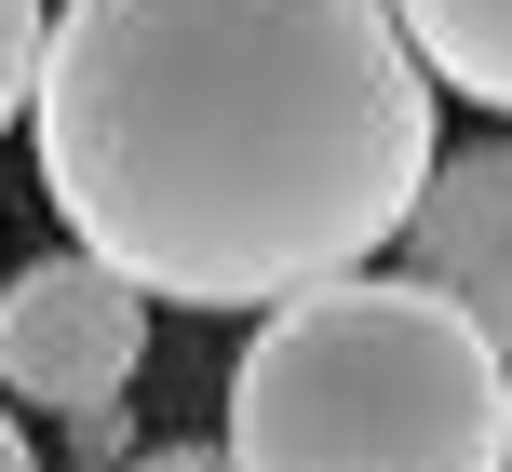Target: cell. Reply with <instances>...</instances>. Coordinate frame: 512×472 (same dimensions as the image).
I'll list each match as a JSON object with an SVG mask.
<instances>
[{
	"label": "cell",
	"instance_id": "obj_1",
	"mask_svg": "<svg viewBox=\"0 0 512 472\" xmlns=\"http://www.w3.org/2000/svg\"><path fill=\"white\" fill-rule=\"evenodd\" d=\"M27 135L149 311H283L405 243L432 68L391 0H54Z\"/></svg>",
	"mask_w": 512,
	"mask_h": 472
},
{
	"label": "cell",
	"instance_id": "obj_2",
	"mask_svg": "<svg viewBox=\"0 0 512 472\" xmlns=\"http://www.w3.org/2000/svg\"><path fill=\"white\" fill-rule=\"evenodd\" d=\"M243 472H499L512 459V365L405 270H351L256 311L230 365Z\"/></svg>",
	"mask_w": 512,
	"mask_h": 472
},
{
	"label": "cell",
	"instance_id": "obj_3",
	"mask_svg": "<svg viewBox=\"0 0 512 472\" xmlns=\"http://www.w3.org/2000/svg\"><path fill=\"white\" fill-rule=\"evenodd\" d=\"M149 365V297L108 257H27L0 284V405H41V419H95L135 392Z\"/></svg>",
	"mask_w": 512,
	"mask_h": 472
},
{
	"label": "cell",
	"instance_id": "obj_4",
	"mask_svg": "<svg viewBox=\"0 0 512 472\" xmlns=\"http://www.w3.org/2000/svg\"><path fill=\"white\" fill-rule=\"evenodd\" d=\"M391 257H405V284H432L445 311L512 365V135H486V149H432L418 216H405Z\"/></svg>",
	"mask_w": 512,
	"mask_h": 472
},
{
	"label": "cell",
	"instance_id": "obj_5",
	"mask_svg": "<svg viewBox=\"0 0 512 472\" xmlns=\"http://www.w3.org/2000/svg\"><path fill=\"white\" fill-rule=\"evenodd\" d=\"M391 14H405L418 68H432L445 95H472V108L512 122V0H391Z\"/></svg>",
	"mask_w": 512,
	"mask_h": 472
},
{
	"label": "cell",
	"instance_id": "obj_6",
	"mask_svg": "<svg viewBox=\"0 0 512 472\" xmlns=\"http://www.w3.org/2000/svg\"><path fill=\"white\" fill-rule=\"evenodd\" d=\"M41 41H54L41 0H0V135H14V108H27V95H41Z\"/></svg>",
	"mask_w": 512,
	"mask_h": 472
},
{
	"label": "cell",
	"instance_id": "obj_7",
	"mask_svg": "<svg viewBox=\"0 0 512 472\" xmlns=\"http://www.w3.org/2000/svg\"><path fill=\"white\" fill-rule=\"evenodd\" d=\"M68 472H135V432H122V405L68 419Z\"/></svg>",
	"mask_w": 512,
	"mask_h": 472
},
{
	"label": "cell",
	"instance_id": "obj_8",
	"mask_svg": "<svg viewBox=\"0 0 512 472\" xmlns=\"http://www.w3.org/2000/svg\"><path fill=\"white\" fill-rule=\"evenodd\" d=\"M149 472H243L230 446H149Z\"/></svg>",
	"mask_w": 512,
	"mask_h": 472
},
{
	"label": "cell",
	"instance_id": "obj_9",
	"mask_svg": "<svg viewBox=\"0 0 512 472\" xmlns=\"http://www.w3.org/2000/svg\"><path fill=\"white\" fill-rule=\"evenodd\" d=\"M0 472H41V459H27V432H14V405H0Z\"/></svg>",
	"mask_w": 512,
	"mask_h": 472
},
{
	"label": "cell",
	"instance_id": "obj_10",
	"mask_svg": "<svg viewBox=\"0 0 512 472\" xmlns=\"http://www.w3.org/2000/svg\"><path fill=\"white\" fill-rule=\"evenodd\" d=\"M135 472H149V459H135Z\"/></svg>",
	"mask_w": 512,
	"mask_h": 472
},
{
	"label": "cell",
	"instance_id": "obj_11",
	"mask_svg": "<svg viewBox=\"0 0 512 472\" xmlns=\"http://www.w3.org/2000/svg\"><path fill=\"white\" fill-rule=\"evenodd\" d=\"M499 472H512V459H499Z\"/></svg>",
	"mask_w": 512,
	"mask_h": 472
}]
</instances>
